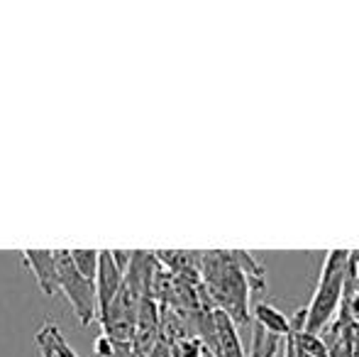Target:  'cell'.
<instances>
[{"mask_svg": "<svg viewBox=\"0 0 359 357\" xmlns=\"http://www.w3.org/2000/svg\"><path fill=\"white\" fill-rule=\"evenodd\" d=\"M22 264L34 274L42 294L54 296L57 291V257L54 250H22Z\"/></svg>", "mask_w": 359, "mask_h": 357, "instance_id": "obj_6", "label": "cell"}, {"mask_svg": "<svg viewBox=\"0 0 359 357\" xmlns=\"http://www.w3.org/2000/svg\"><path fill=\"white\" fill-rule=\"evenodd\" d=\"M255 318H257V328L266 330L269 335L279 338V335H286L291 333V318L286 314H281L279 309H274L271 304L266 301H259L255 309Z\"/></svg>", "mask_w": 359, "mask_h": 357, "instance_id": "obj_8", "label": "cell"}, {"mask_svg": "<svg viewBox=\"0 0 359 357\" xmlns=\"http://www.w3.org/2000/svg\"><path fill=\"white\" fill-rule=\"evenodd\" d=\"M232 257H235L237 267L242 269V274H245L247 279V286H250V294L252 291H264L266 289V269L262 267V262L255 257L252 252H247V250H232Z\"/></svg>", "mask_w": 359, "mask_h": 357, "instance_id": "obj_9", "label": "cell"}, {"mask_svg": "<svg viewBox=\"0 0 359 357\" xmlns=\"http://www.w3.org/2000/svg\"><path fill=\"white\" fill-rule=\"evenodd\" d=\"M332 328L359 357V250H350L345 289H342V301L332 321Z\"/></svg>", "mask_w": 359, "mask_h": 357, "instance_id": "obj_4", "label": "cell"}, {"mask_svg": "<svg viewBox=\"0 0 359 357\" xmlns=\"http://www.w3.org/2000/svg\"><path fill=\"white\" fill-rule=\"evenodd\" d=\"M323 333H325V335H323V340H325V345H327V357H357L350 350V345L340 338V333L332 328V323L327 325Z\"/></svg>", "mask_w": 359, "mask_h": 357, "instance_id": "obj_11", "label": "cell"}, {"mask_svg": "<svg viewBox=\"0 0 359 357\" xmlns=\"http://www.w3.org/2000/svg\"><path fill=\"white\" fill-rule=\"evenodd\" d=\"M347 264H350V250H330L325 255L313 299L303 309V330L323 333L335 321L347 279Z\"/></svg>", "mask_w": 359, "mask_h": 357, "instance_id": "obj_2", "label": "cell"}, {"mask_svg": "<svg viewBox=\"0 0 359 357\" xmlns=\"http://www.w3.org/2000/svg\"><path fill=\"white\" fill-rule=\"evenodd\" d=\"M34 343H37L39 357H79L54 323L39 325V330L34 333Z\"/></svg>", "mask_w": 359, "mask_h": 357, "instance_id": "obj_7", "label": "cell"}, {"mask_svg": "<svg viewBox=\"0 0 359 357\" xmlns=\"http://www.w3.org/2000/svg\"><path fill=\"white\" fill-rule=\"evenodd\" d=\"M288 340H291V338H288ZM291 348H293V343H291ZM293 357H311V355H306V353H298V350L293 348Z\"/></svg>", "mask_w": 359, "mask_h": 357, "instance_id": "obj_14", "label": "cell"}, {"mask_svg": "<svg viewBox=\"0 0 359 357\" xmlns=\"http://www.w3.org/2000/svg\"><path fill=\"white\" fill-rule=\"evenodd\" d=\"M276 350H279V340H276L274 335H269V343H266L264 357H276Z\"/></svg>", "mask_w": 359, "mask_h": 357, "instance_id": "obj_12", "label": "cell"}, {"mask_svg": "<svg viewBox=\"0 0 359 357\" xmlns=\"http://www.w3.org/2000/svg\"><path fill=\"white\" fill-rule=\"evenodd\" d=\"M98 250H69L72 264L79 269V274H83L88 281L95 284V274H98Z\"/></svg>", "mask_w": 359, "mask_h": 357, "instance_id": "obj_10", "label": "cell"}, {"mask_svg": "<svg viewBox=\"0 0 359 357\" xmlns=\"http://www.w3.org/2000/svg\"><path fill=\"white\" fill-rule=\"evenodd\" d=\"M201 284L213 304V309L225 311L235 325H250V286L237 267L232 252L210 250L201 252Z\"/></svg>", "mask_w": 359, "mask_h": 357, "instance_id": "obj_1", "label": "cell"}, {"mask_svg": "<svg viewBox=\"0 0 359 357\" xmlns=\"http://www.w3.org/2000/svg\"><path fill=\"white\" fill-rule=\"evenodd\" d=\"M125 271L115 264L110 250H103L98 255V274H95V299H98V318L108 311L113 299L118 296L120 284H123Z\"/></svg>", "mask_w": 359, "mask_h": 357, "instance_id": "obj_5", "label": "cell"}, {"mask_svg": "<svg viewBox=\"0 0 359 357\" xmlns=\"http://www.w3.org/2000/svg\"><path fill=\"white\" fill-rule=\"evenodd\" d=\"M57 257V291L67 296L76 318L81 325H90L98 321V299H95V284L88 281L72 264L69 250H54Z\"/></svg>", "mask_w": 359, "mask_h": 357, "instance_id": "obj_3", "label": "cell"}, {"mask_svg": "<svg viewBox=\"0 0 359 357\" xmlns=\"http://www.w3.org/2000/svg\"><path fill=\"white\" fill-rule=\"evenodd\" d=\"M284 357H293V348H291V340L286 335V348H284Z\"/></svg>", "mask_w": 359, "mask_h": 357, "instance_id": "obj_13", "label": "cell"}]
</instances>
